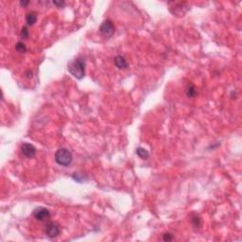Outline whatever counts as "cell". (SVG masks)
I'll list each match as a JSON object with an SVG mask.
<instances>
[{"label": "cell", "instance_id": "cell-7", "mask_svg": "<svg viewBox=\"0 0 242 242\" xmlns=\"http://www.w3.org/2000/svg\"><path fill=\"white\" fill-rule=\"evenodd\" d=\"M114 65L119 69H125L129 66L126 59L123 56H116L114 58Z\"/></svg>", "mask_w": 242, "mask_h": 242}, {"label": "cell", "instance_id": "cell-5", "mask_svg": "<svg viewBox=\"0 0 242 242\" xmlns=\"http://www.w3.org/2000/svg\"><path fill=\"white\" fill-rule=\"evenodd\" d=\"M45 232H46V235L48 237L53 238V237H56V236H58L60 235V226L57 223H55V222H48L46 225Z\"/></svg>", "mask_w": 242, "mask_h": 242}, {"label": "cell", "instance_id": "cell-6", "mask_svg": "<svg viewBox=\"0 0 242 242\" xmlns=\"http://www.w3.org/2000/svg\"><path fill=\"white\" fill-rule=\"evenodd\" d=\"M36 148L30 143H23L21 146V152L23 153V155H25L27 158H32L35 156L36 154Z\"/></svg>", "mask_w": 242, "mask_h": 242}, {"label": "cell", "instance_id": "cell-2", "mask_svg": "<svg viewBox=\"0 0 242 242\" xmlns=\"http://www.w3.org/2000/svg\"><path fill=\"white\" fill-rule=\"evenodd\" d=\"M55 161L60 166L68 167L73 161V155L69 149L65 148H60L55 152Z\"/></svg>", "mask_w": 242, "mask_h": 242}, {"label": "cell", "instance_id": "cell-4", "mask_svg": "<svg viewBox=\"0 0 242 242\" xmlns=\"http://www.w3.org/2000/svg\"><path fill=\"white\" fill-rule=\"evenodd\" d=\"M99 31L102 35H104L106 37H111L114 32V23L110 20H105L99 27Z\"/></svg>", "mask_w": 242, "mask_h": 242}, {"label": "cell", "instance_id": "cell-1", "mask_svg": "<svg viewBox=\"0 0 242 242\" xmlns=\"http://www.w3.org/2000/svg\"><path fill=\"white\" fill-rule=\"evenodd\" d=\"M67 67L70 74L78 80H81L85 75V60L82 57H78L71 60Z\"/></svg>", "mask_w": 242, "mask_h": 242}, {"label": "cell", "instance_id": "cell-14", "mask_svg": "<svg viewBox=\"0 0 242 242\" xmlns=\"http://www.w3.org/2000/svg\"><path fill=\"white\" fill-rule=\"evenodd\" d=\"M174 239V236L171 233H165L163 235V240L164 241H172Z\"/></svg>", "mask_w": 242, "mask_h": 242}, {"label": "cell", "instance_id": "cell-3", "mask_svg": "<svg viewBox=\"0 0 242 242\" xmlns=\"http://www.w3.org/2000/svg\"><path fill=\"white\" fill-rule=\"evenodd\" d=\"M33 217L38 221H45L50 218V212L47 208L37 207L33 210Z\"/></svg>", "mask_w": 242, "mask_h": 242}, {"label": "cell", "instance_id": "cell-10", "mask_svg": "<svg viewBox=\"0 0 242 242\" xmlns=\"http://www.w3.org/2000/svg\"><path fill=\"white\" fill-rule=\"evenodd\" d=\"M136 154H137L141 159H144V160L148 159V156H149L148 151L147 149L143 148H138L136 149Z\"/></svg>", "mask_w": 242, "mask_h": 242}, {"label": "cell", "instance_id": "cell-15", "mask_svg": "<svg viewBox=\"0 0 242 242\" xmlns=\"http://www.w3.org/2000/svg\"><path fill=\"white\" fill-rule=\"evenodd\" d=\"M53 4L58 6V7H64L65 5V1H59V2L58 1H53Z\"/></svg>", "mask_w": 242, "mask_h": 242}, {"label": "cell", "instance_id": "cell-12", "mask_svg": "<svg viewBox=\"0 0 242 242\" xmlns=\"http://www.w3.org/2000/svg\"><path fill=\"white\" fill-rule=\"evenodd\" d=\"M191 222L195 227H200L201 225V219L199 218V216L197 215H193L191 218Z\"/></svg>", "mask_w": 242, "mask_h": 242}, {"label": "cell", "instance_id": "cell-9", "mask_svg": "<svg viewBox=\"0 0 242 242\" xmlns=\"http://www.w3.org/2000/svg\"><path fill=\"white\" fill-rule=\"evenodd\" d=\"M187 98H195L197 96V89L193 84H189L186 88Z\"/></svg>", "mask_w": 242, "mask_h": 242}, {"label": "cell", "instance_id": "cell-13", "mask_svg": "<svg viewBox=\"0 0 242 242\" xmlns=\"http://www.w3.org/2000/svg\"><path fill=\"white\" fill-rule=\"evenodd\" d=\"M28 30H27V27H23L22 30H21V33H20V36L22 39H27L28 38Z\"/></svg>", "mask_w": 242, "mask_h": 242}, {"label": "cell", "instance_id": "cell-8", "mask_svg": "<svg viewBox=\"0 0 242 242\" xmlns=\"http://www.w3.org/2000/svg\"><path fill=\"white\" fill-rule=\"evenodd\" d=\"M26 21L28 26H32L36 23L37 21V14L35 12H30L27 14L26 16Z\"/></svg>", "mask_w": 242, "mask_h": 242}, {"label": "cell", "instance_id": "cell-16", "mask_svg": "<svg viewBox=\"0 0 242 242\" xmlns=\"http://www.w3.org/2000/svg\"><path fill=\"white\" fill-rule=\"evenodd\" d=\"M29 4V1H20V5L21 6H27Z\"/></svg>", "mask_w": 242, "mask_h": 242}, {"label": "cell", "instance_id": "cell-11", "mask_svg": "<svg viewBox=\"0 0 242 242\" xmlns=\"http://www.w3.org/2000/svg\"><path fill=\"white\" fill-rule=\"evenodd\" d=\"M15 49L19 53H25L27 51V47H26V46L23 42H18L15 45Z\"/></svg>", "mask_w": 242, "mask_h": 242}]
</instances>
